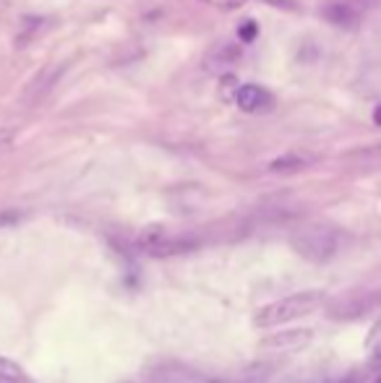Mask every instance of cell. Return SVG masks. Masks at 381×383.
Returning a JSON list of instances; mask_svg holds the SVG:
<instances>
[{"mask_svg":"<svg viewBox=\"0 0 381 383\" xmlns=\"http://www.w3.org/2000/svg\"><path fill=\"white\" fill-rule=\"evenodd\" d=\"M321 303H324V292H319V290L298 292V295H290V298L274 300V303L264 305L261 310H256V315H253V326L269 329V326L290 324V321H298V318L313 313Z\"/></svg>","mask_w":381,"mask_h":383,"instance_id":"cell-1","label":"cell"},{"mask_svg":"<svg viewBox=\"0 0 381 383\" xmlns=\"http://www.w3.org/2000/svg\"><path fill=\"white\" fill-rule=\"evenodd\" d=\"M139 248L152 258H170V255H183L199 248V238L193 235H170L165 227H147L139 235Z\"/></svg>","mask_w":381,"mask_h":383,"instance_id":"cell-2","label":"cell"},{"mask_svg":"<svg viewBox=\"0 0 381 383\" xmlns=\"http://www.w3.org/2000/svg\"><path fill=\"white\" fill-rule=\"evenodd\" d=\"M293 248L311 264H327L337 253V232L329 227H303L293 235Z\"/></svg>","mask_w":381,"mask_h":383,"instance_id":"cell-3","label":"cell"},{"mask_svg":"<svg viewBox=\"0 0 381 383\" xmlns=\"http://www.w3.org/2000/svg\"><path fill=\"white\" fill-rule=\"evenodd\" d=\"M235 104L241 107L243 112H248V115H259V112H269L272 110V94L259 84H243L238 89V97H235Z\"/></svg>","mask_w":381,"mask_h":383,"instance_id":"cell-4","label":"cell"},{"mask_svg":"<svg viewBox=\"0 0 381 383\" xmlns=\"http://www.w3.org/2000/svg\"><path fill=\"white\" fill-rule=\"evenodd\" d=\"M66 71V66L63 63H50L47 68H42L40 73L35 76V81L26 86V92H24V102L26 104H35L40 102L44 94L50 92L52 86L58 84V78H61V73Z\"/></svg>","mask_w":381,"mask_h":383,"instance_id":"cell-5","label":"cell"},{"mask_svg":"<svg viewBox=\"0 0 381 383\" xmlns=\"http://www.w3.org/2000/svg\"><path fill=\"white\" fill-rule=\"evenodd\" d=\"M313 339V332L308 329H293V332H279L274 336H267L261 339V347L264 349H303L308 347Z\"/></svg>","mask_w":381,"mask_h":383,"instance_id":"cell-6","label":"cell"},{"mask_svg":"<svg viewBox=\"0 0 381 383\" xmlns=\"http://www.w3.org/2000/svg\"><path fill=\"white\" fill-rule=\"evenodd\" d=\"M311 162H313L311 157L298 154V152H290V154H282V157H277L274 162L269 164V170H272V172H301L303 167H308Z\"/></svg>","mask_w":381,"mask_h":383,"instance_id":"cell-7","label":"cell"},{"mask_svg":"<svg viewBox=\"0 0 381 383\" xmlns=\"http://www.w3.org/2000/svg\"><path fill=\"white\" fill-rule=\"evenodd\" d=\"M0 381L8 383H29V378L24 375V370L8 358H0Z\"/></svg>","mask_w":381,"mask_h":383,"instance_id":"cell-8","label":"cell"},{"mask_svg":"<svg viewBox=\"0 0 381 383\" xmlns=\"http://www.w3.org/2000/svg\"><path fill=\"white\" fill-rule=\"evenodd\" d=\"M365 349H368V358L371 360H381V318L373 324L368 339H365Z\"/></svg>","mask_w":381,"mask_h":383,"instance_id":"cell-9","label":"cell"},{"mask_svg":"<svg viewBox=\"0 0 381 383\" xmlns=\"http://www.w3.org/2000/svg\"><path fill=\"white\" fill-rule=\"evenodd\" d=\"M327 18H332L334 24H347V21H353V13L342 6H334V8H327Z\"/></svg>","mask_w":381,"mask_h":383,"instance_id":"cell-10","label":"cell"},{"mask_svg":"<svg viewBox=\"0 0 381 383\" xmlns=\"http://www.w3.org/2000/svg\"><path fill=\"white\" fill-rule=\"evenodd\" d=\"M18 219H21V214H18L16 209H3V212H0V230L18 224Z\"/></svg>","mask_w":381,"mask_h":383,"instance_id":"cell-11","label":"cell"},{"mask_svg":"<svg viewBox=\"0 0 381 383\" xmlns=\"http://www.w3.org/2000/svg\"><path fill=\"white\" fill-rule=\"evenodd\" d=\"M16 138V130L13 128H0V149H8Z\"/></svg>","mask_w":381,"mask_h":383,"instance_id":"cell-12","label":"cell"},{"mask_svg":"<svg viewBox=\"0 0 381 383\" xmlns=\"http://www.w3.org/2000/svg\"><path fill=\"white\" fill-rule=\"evenodd\" d=\"M253 35H256V24H253V21H246V26H241V37L243 39H253Z\"/></svg>","mask_w":381,"mask_h":383,"instance_id":"cell-13","label":"cell"},{"mask_svg":"<svg viewBox=\"0 0 381 383\" xmlns=\"http://www.w3.org/2000/svg\"><path fill=\"white\" fill-rule=\"evenodd\" d=\"M269 6H277V8H295V0H264Z\"/></svg>","mask_w":381,"mask_h":383,"instance_id":"cell-14","label":"cell"},{"mask_svg":"<svg viewBox=\"0 0 381 383\" xmlns=\"http://www.w3.org/2000/svg\"><path fill=\"white\" fill-rule=\"evenodd\" d=\"M368 383H381V373L373 375V381H368Z\"/></svg>","mask_w":381,"mask_h":383,"instance_id":"cell-15","label":"cell"},{"mask_svg":"<svg viewBox=\"0 0 381 383\" xmlns=\"http://www.w3.org/2000/svg\"><path fill=\"white\" fill-rule=\"evenodd\" d=\"M118 383H131V381H118Z\"/></svg>","mask_w":381,"mask_h":383,"instance_id":"cell-16","label":"cell"}]
</instances>
